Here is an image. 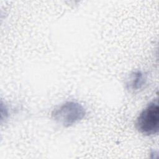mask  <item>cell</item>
I'll list each match as a JSON object with an SVG mask.
<instances>
[{
    "label": "cell",
    "instance_id": "6da1fadb",
    "mask_svg": "<svg viewBox=\"0 0 159 159\" xmlns=\"http://www.w3.org/2000/svg\"><path fill=\"white\" fill-rule=\"evenodd\" d=\"M86 115L84 107L79 102L68 101L57 107L52 112V119L65 127H70L81 120Z\"/></svg>",
    "mask_w": 159,
    "mask_h": 159
},
{
    "label": "cell",
    "instance_id": "7a4b0ae2",
    "mask_svg": "<svg viewBox=\"0 0 159 159\" xmlns=\"http://www.w3.org/2000/svg\"><path fill=\"white\" fill-rule=\"evenodd\" d=\"M137 130L144 135L157 134L159 130V107L158 101L150 102L142 111L135 122Z\"/></svg>",
    "mask_w": 159,
    "mask_h": 159
},
{
    "label": "cell",
    "instance_id": "3957f363",
    "mask_svg": "<svg viewBox=\"0 0 159 159\" xmlns=\"http://www.w3.org/2000/svg\"><path fill=\"white\" fill-rule=\"evenodd\" d=\"M147 76L142 71L133 72L127 83L128 89L135 91L142 89L146 84Z\"/></svg>",
    "mask_w": 159,
    "mask_h": 159
}]
</instances>
